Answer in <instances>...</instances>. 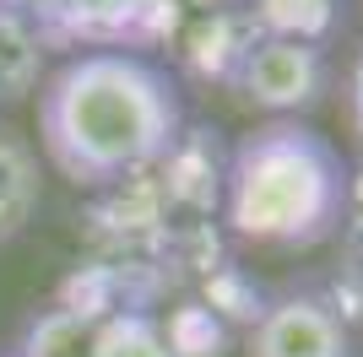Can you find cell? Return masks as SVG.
I'll use <instances>...</instances> for the list:
<instances>
[{
  "mask_svg": "<svg viewBox=\"0 0 363 357\" xmlns=\"http://www.w3.org/2000/svg\"><path fill=\"white\" fill-rule=\"evenodd\" d=\"M260 38H288V44L325 49L342 28V0H250Z\"/></svg>",
  "mask_w": 363,
  "mask_h": 357,
  "instance_id": "9c48e42d",
  "label": "cell"
},
{
  "mask_svg": "<svg viewBox=\"0 0 363 357\" xmlns=\"http://www.w3.org/2000/svg\"><path fill=\"white\" fill-rule=\"evenodd\" d=\"M179 130V76L147 55H65L38 87V147L76 190H114L152 174Z\"/></svg>",
  "mask_w": 363,
  "mask_h": 357,
  "instance_id": "6da1fadb",
  "label": "cell"
},
{
  "mask_svg": "<svg viewBox=\"0 0 363 357\" xmlns=\"http://www.w3.org/2000/svg\"><path fill=\"white\" fill-rule=\"evenodd\" d=\"M228 92L244 108H260L272 119H303L309 108L325 103V92H331V60H325V49H309V44L260 38L244 55V65L233 71Z\"/></svg>",
  "mask_w": 363,
  "mask_h": 357,
  "instance_id": "3957f363",
  "label": "cell"
},
{
  "mask_svg": "<svg viewBox=\"0 0 363 357\" xmlns=\"http://www.w3.org/2000/svg\"><path fill=\"white\" fill-rule=\"evenodd\" d=\"M44 76H49L44 33L33 28L16 6L0 0V108L28 103L33 92L44 87Z\"/></svg>",
  "mask_w": 363,
  "mask_h": 357,
  "instance_id": "ba28073f",
  "label": "cell"
},
{
  "mask_svg": "<svg viewBox=\"0 0 363 357\" xmlns=\"http://www.w3.org/2000/svg\"><path fill=\"white\" fill-rule=\"evenodd\" d=\"M347 217H363V168H347Z\"/></svg>",
  "mask_w": 363,
  "mask_h": 357,
  "instance_id": "2e32d148",
  "label": "cell"
},
{
  "mask_svg": "<svg viewBox=\"0 0 363 357\" xmlns=\"http://www.w3.org/2000/svg\"><path fill=\"white\" fill-rule=\"evenodd\" d=\"M244 357H352V330L325 298L288 293L244 330Z\"/></svg>",
  "mask_w": 363,
  "mask_h": 357,
  "instance_id": "277c9868",
  "label": "cell"
},
{
  "mask_svg": "<svg viewBox=\"0 0 363 357\" xmlns=\"http://www.w3.org/2000/svg\"><path fill=\"white\" fill-rule=\"evenodd\" d=\"M87 341H92V325L82 314L71 309H44L22 330V341H16V357H87Z\"/></svg>",
  "mask_w": 363,
  "mask_h": 357,
  "instance_id": "4fadbf2b",
  "label": "cell"
},
{
  "mask_svg": "<svg viewBox=\"0 0 363 357\" xmlns=\"http://www.w3.org/2000/svg\"><path fill=\"white\" fill-rule=\"evenodd\" d=\"M196 287H201V303H206L228 330H250L260 314H266V293H260V282L244 266H233V260H223V266H217L212 276H201Z\"/></svg>",
  "mask_w": 363,
  "mask_h": 357,
  "instance_id": "30bf717a",
  "label": "cell"
},
{
  "mask_svg": "<svg viewBox=\"0 0 363 357\" xmlns=\"http://www.w3.org/2000/svg\"><path fill=\"white\" fill-rule=\"evenodd\" d=\"M157 325H163V341H168V352H174V357H223L228 352V336H233V330H228L201 298H179Z\"/></svg>",
  "mask_w": 363,
  "mask_h": 357,
  "instance_id": "7c38bea8",
  "label": "cell"
},
{
  "mask_svg": "<svg viewBox=\"0 0 363 357\" xmlns=\"http://www.w3.org/2000/svg\"><path fill=\"white\" fill-rule=\"evenodd\" d=\"M6 6H16V11L28 16V22H33L38 33H49L55 22H65V16H71L76 6H82V0H6Z\"/></svg>",
  "mask_w": 363,
  "mask_h": 357,
  "instance_id": "5bb4252c",
  "label": "cell"
},
{
  "mask_svg": "<svg viewBox=\"0 0 363 357\" xmlns=\"http://www.w3.org/2000/svg\"><path fill=\"white\" fill-rule=\"evenodd\" d=\"M228 238L255 249H315L347 222V163L303 119H266L228 147Z\"/></svg>",
  "mask_w": 363,
  "mask_h": 357,
  "instance_id": "7a4b0ae2",
  "label": "cell"
},
{
  "mask_svg": "<svg viewBox=\"0 0 363 357\" xmlns=\"http://www.w3.org/2000/svg\"><path fill=\"white\" fill-rule=\"evenodd\" d=\"M87 357H174L163 341V325L147 309H114L108 319L92 325Z\"/></svg>",
  "mask_w": 363,
  "mask_h": 357,
  "instance_id": "8fae6325",
  "label": "cell"
},
{
  "mask_svg": "<svg viewBox=\"0 0 363 357\" xmlns=\"http://www.w3.org/2000/svg\"><path fill=\"white\" fill-rule=\"evenodd\" d=\"M342 98H347V125H352V135H358V147H363V44L352 49V65H347V87H342Z\"/></svg>",
  "mask_w": 363,
  "mask_h": 357,
  "instance_id": "9a60e30c",
  "label": "cell"
},
{
  "mask_svg": "<svg viewBox=\"0 0 363 357\" xmlns=\"http://www.w3.org/2000/svg\"><path fill=\"white\" fill-rule=\"evenodd\" d=\"M233 6H250V0H184V11H233Z\"/></svg>",
  "mask_w": 363,
  "mask_h": 357,
  "instance_id": "e0dca14e",
  "label": "cell"
},
{
  "mask_svg": "<svg viewBox=\"0 0 363 357\" xmlns=\"http://www.w3.org/2000/svg\"><path fill=\"white\" fill-rule=\"evenodd\" d=\"M255 44H260V28H255V16H250V6H233V11H190L179 38H174V60H179V71L190 81L228 87Z\"/></svg>",
  "mask_w": 363,
  "mask_h": 357,
  "instance_id": "8992f818",
  "label": "cell"
},
{
  "mask_svg": "<svg viewBox=\"0 0 363 357\" xmlns=\"http://www.w3.org/2000/svg\"><path fill=\"white\" fill-rule=\"evenodd\" d=\"M157 190H163L168 217L184 222H212L223 206V178H228V147L212 125H184L179 141L163 152V163L152 168Z\"/></svg>",
  "mask_w": 363,
  "mask_h": 357,
  "instance_id": "5b68a950",
  "label": "cell"
},
{
  "mask_svg": "<svg viewBox=\"0 0 363 357\" xmlns=\"http://www.w3.org/2000/svg\"><path fill=\"white\" fill-rule=\"evenodd\" d=\"M44 206V168L38 152L16 125L0 119V244L28 233V222Z\"/></svg>",
  "mask_w": 363,
  "mask_h": 357,
  "instance_id": "52a82bcc",
  "label": "cell"
}]
</instances>
